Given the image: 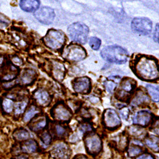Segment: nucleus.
<instances>
[{"label":"nucleus","mask_w":159,"mask_h":159,"mask_svg":"<svg viewBox=\"0 0 159 159\" xmlns=\"http://www.w3.org/2000/svg\"><path fill=\"white\" fill-rule=\"evenodd\" d=\"M133 71L143 80L155 81L159 78V66L157 61L146 56L138 57L133 64Z\"/></svg>","instance_id":"1"},{"label":"nucleus","mask_w":159,"mask_h":159,"mask_svg":"<svg viewBox=\"0 0 159 159\" xmlns=\"http://www.w3.org/2000/svg\"><path fill=\"white\" fill-rule=\"evenodd\" d=\"M101 55L104 60L116 64H124L128 59L127 50L117 45L104 47L101 52Z\"/></svg>","instance_id":"2"},{"label":"nucleus","mask_w":159,"mask_h":159,"mask_svg":"<svg viewBox=\"0 0 159 159\" xmlns=\"http://www.w3.org/2000/svg\"><path fill=\"white\" fill-rule=\"evenodd\" d=\"M68 32L73 41L81 44H85L87 42L89 28L84 24L76 22L70 25Z\"/></svg>","instance_id":"3"},{"label":"nucleus","mask_w":159,"mask_h":159,"mask_svg":"<svg viewBox=\"0 0 159 159\" xmlns=\"http://www.w3.org/2000/svg\"><path fill=\"white\" fill-rule=\"evenodd\" d=\"M46 45L52 49H59L64 44L66 38L64 33L60 31L50 30L45 37Z\"/></svg>","instance_id":"4"},{"label":"nucleus","mask_w":159,"mask_h":159,"mask_svg":"<svg viewBox=\"0 0 159 159\" xmlns=\"http://www.w3.org/2000/svg\"><path fill=\"white\" fill-rule=\"evenodd\" d=\"M131 28L139 34H148L152 30V22L147 18H135L132 21Z\"/></svg>","instance_id":"5"},{"label":"nucleus","mask_w":159,"mask_h":159,"mask_svg":"<svg viewBox=\"0 0 159 159\" xmlns=\"http://www.w3.org/2000/svg\"><path fill=\"white\" fill-rule=\"evenodd\" d=\"M87 56L85 50L77 44L70 45L66 48L64 57L72 61H80Z\"/></svg>","instance_id":"6"},{"label":"nucleus","mask_w":159,"mask_h":159,"mask_svg":"<svg viewBox=\"0 0 159 159\" xmlns=\"http://www.w3.org/2000/svg\"><path fill=\"white\" fill-rule=\"evenodd\" d=\"M136 87V82L130 78L124 79L116 92V98L121 101L127 99Z\"/></svg>","instance_id":"7"},{"label":"nucleus","mask_w":159,"mask_h":159,"mask_svg":"<svg viewBox=\"0 0 159 159\" xmlns=\"http://www.w3.org/2000/svg\"><path fill=\"white\" fill-rule=\"evenodd\" d=\"M35 18L44 24H50L54 20L56 14L54 10L48 7H42L34 12Z\"/></svg>","instance_id":"8"},{"label":"nucleus","mask_w":159,"mask_h":159,"mask_svg":"<svg viewBox=\"0 0 159 159\" xmlns=\"http://www.w3.org/2000/svg\"><path fill=\"white\" fill-rule=\"evenodd\" d=\"M102 121L107 127L110 129L116 128L121 124L120 117L117 113L112 109H107L104 111Z\"/></svg>","instance_id":"9"},{"label":"nucleus","mask_w":159,"mask_h":159,"mask_svg":"<svg viewBox=\"0 0 159 159\" xmlns=\"http://www.w3.org/2000/svg\"><path fill=\"white\" fill-rule=\"evenodd\" d=\"M73 87L74 90L78 93L82 94H88L91 89L90 80L87 77L75 79L73 82Z\"/></svg>","instance_id":"10"},{"label":"nucleus","mask_w":159,"mask_h":159,"mask_svg":"<svg viewBox=\"0 0 159 159\" xmlns=\"http://www.w3.org/2000/svg\"><path fill=\"white\" fill-rule=\"evenodd\" d=\"M87 150L90 153H98L101 148V141L96 134L88 135L85 139Z\"/></svg>","instance_id":"11"},{"label":"nucleus","mask_w":159,"mask_h":159,"mask_svg":"<svg viewBox=\"0 0 159 159\" xmlns=\"http://www.w3.org/2000/svg\"><path fill=\"white\" fill-rule=\"evenodd\" d=\"M70 150L66 144L60 143L54 147L52 151L53 156L56 159H69L70 157Z\"/></svg>","instance_id":"12"},{"label":"nucleus","mask_w":159,"mask_h":159,"mask_svg":"<svg viewBox=\"0 0 159 159\" xmlns=\"http://www.w3.org/2000/svg\"><path fill=\"white\" fill-rule=\"evenodd\" d=\"M152 118V114L147 111H141L138 112L133 117L134 124L144 126L147 125Z\"/></svg>","instance_id":"13"},{"label":"nucleus","mask_w":159,"mask_h":159,"mask_svg":"<svg viewBox=\"0 0 159 159\" xmlns=\"http://www.w3.org/2000/svg\"><path fill=\"white\" fill-rule=\"evenodd\" d=\"M20 8L27 12L36 11L39 9L40 2L38 0H22L20 2Z\"/></svg>","instance_id":"14"},{"label":"nucleus","mask_w":159,"mask_h":159,"mask_svg":"<svg viewBox=\"0 0 159 159\" xmlns=\"http://www.w3.org/2000/svg\"><path fill=\"white\" fill-rule=\"evenodd\" d=\"M55 117L60 120H68L71 116V113L69 110L63 105H58L54 109Z\"/></svg>","instance_id":"15"},{"label":"nucleus","mask_w":159,"mask_h":159,"mask_svg":"<svg viewBox=\"0 0 159 159\" xmlns=\"http://www.w3.org/2000/svg\"><path fill=\"white\" fill-rule=\"evenodd\" d=\"M148 97L142 91L138 92L132 101V105L138 106L141 104H143L146 101H148Z\"/></svg>","instance_id":"16"},{"label":"nucleus","mask_w":159,"mask_h":159,"mask_svg":"<svg viewBox=\"0 0 159 159\" xmlns=\"http://www.w3.org/2000/svg\"><path fill=\"white\" fill-rule=\"evenodd\" d=\"M35 98L39 104L43 105L49 101V95L45 90H38L35 94Z\"/></svg>","instance_id":"17"},{"label":"nucleus","mask_w":159,"mask_h":159,"mask_svg":"<svg viewBox=\"0 0 159 159\" xmlns=\"http://www.w3.org/2000/svg\"><path fill=\"white\" fill-rule=\"evenodd\" d=\"M147 89L152 99L155 102H159V87L148 85Z\"/></svg>","instance_id":"18"},{"label":"nucleus","mask_w":159,"mask_h":159,"mask_svg":"<svg viewBox=\"0 0 159 159\" xmlns=\"http://www.w3.org/2000/svg\"><path fill=\"white\" fill-rule=\"evenodd\" d=\"M36 143L33 140L25 141L22 147L23 152L26 153H33L36 150Z\"/></svg>","instance_id":"19"},{"label":"nucleus","mask_w":159,"mask_h":159,"mask_svg":"<svg viewBox=\"0 0 159 159\" xmlns=\"http://www.w3.org/2000/svg\"><path fill=\"white\" fill-rule=\"evenodd\" d=\"M146 144L148 147L155 151L159 150V139L155 136H150L149 138L146 139Z\"/></svg>","instance_id":"20"},{"label":"nucleus","mask_w":159,"mask_h":159,"mask_svg":"<svg viewBox=\"0 0 159 159\" xmlns=\"http://www.w3.org/2000/svg\"><path fill=\"white\" fill-rule=\"evenodd\" d=\"M16 139L19 141H23L28 139L30 137V134L27 130H20L16 132V134L14 135Z\"/></svg>","instance_id":"21"},{"label":"nucleus","mask_w":159,"mask_h":159,"mask_svg":"<svg viewBox=\"0 0 159 159\" xmlns=\"http://www.w3.org/2000/svg\"><path fill=\"white\" fill-rule=\"evenodd\" d=\"M116 82H115V80H114L113 77H111V78H109L108 79V80H107V82H105L104 85H105L106 89H107V90L108 92H113L116 87Z\"/></svg>","instance_id":"22"},{"label":"nucleus","mask_w":159,"mask_h":159,"mask_svg":"<svg viewBox=\"0 0 159 159\" xmlns=\"http://www.w3.org/2000/svg\"><path fill=\"white\" fill-rule=\"evenodd\" d=\"M101 40L96 37H92L90 38L89 40V45L90 47L94 50H97L101 46Z\"/></svg>","instance_id":"23"},{"label":"nucleus","mask_w":159,"mask_h":159,"mask_svg":"<svg viewBox=\"0 0 159 159\" xmlns=\"http://www.w3.org/2000/svg\"><path fill=\"white\" fill-rule=\"evenodd\" d=\"M38 112V111L36 109V108L32 107L31 108H30V110H28L27 113H26L25 115H24V122H28L29 120H30L35 115V114H36Z\"/></svg>","instance_id":"24"},{"label":"nucleus","mask_w":159,"mask_h":159,"mask_svg":"<svg viewBox=\"0 0 159 159\" xmlns=\"http://www.w3.org/2000/svg\"><path fill=\"white\" fill-rule=\"evenodd\" d=\"M26 105H27V103L25 102H19L16 103L15 104V113L17 115L22 113L24 111Z\"/></svg>","instance_id":"25"},{"label":"nucleus","mask_w":159,"mask_h":159,"mask_svg":"<svg viewBox=\"0 0 159 159\" xmlns=\"http://www.w3.org/2000/svg\"><path fill=\"white\" fill-rule=\"evenodd\" d=\"M50 142L51 137L48 133L45 132V133L42 136V143L43 144V146H44V147H47L49 146Z\"/></svg>","instance_id":"26"},{"label":"nucleus","mask_w":159,"mask_h":159,"mask_svg":"<svg viewBox=\"0 0 159 159\" xmlns=\"http://www.w3.org/2000/svg\"><path fill=\"white\" fill-rule=\"evenodd\" d=\"M3 106L5 111L7 113H10L13 108V102L9 99H5L3 102Z\"/></svg>","instance_id":"27"},{"label":"nucleus","mask_w":159,"mask_h":159,"mask_svg":"<svg viewBox=\"0 0 159 159\" xmlns=\"http://www.w3.org/2000/svg\"><path fill=\"white\" fill-rule=\"evenodd\" d=\"M141 150L138 147H131L129 150V153L130 156H135L141 153Z\"/></svg>","instance_id":"28"},{"label":"nucleus","mask_w":159,"mask_h":159,"mask_svg":"<svg viewBox=\"0 0 159 159\" xmlns=\"http://www.w3.org/2000/svg\"><path fill=\"white\" fill-rule=\"evenodd\" d=\"M45 126H46V121L45 119H43V120H42V121H39L35 125L34 129L35 130H40V129H43Z\"/></svg>","instance_id":"29"},{"label":"nucleus","mask_w":159,"mask_h":159,"mask_svg":"<svg viewBox=\"0 0 159 159\" xmlns=\"http://www.w3.org/2000/svg\"><path fill=\"white\" fill-rule=\"evenodd\" d=\"M153 38H154V39L156 42L159 43V24H157V25H156Z\"/></svg>","instance_id":"30"},{"label":"nucleus","mask_w":159,"mask_h":159,"mask_svg":"<svg viewBox=\"0 0 159 159\" xmlns=\"http://www.w3.org/2000/svg\"><path fill=\"white\" fill-rule=\"evenodd\" d=\"M65 131H66L64 127H62V126H60V125L56 126V132L59 136L63 135L64 134Z\"/></svg>","instance_id":"31"},{"label":"nucleus","mask_w":159,"mask_h":159,"mask_svg":"<svg viewBox=\"0 0 159 159\" xmlns=\"http://www.w3.org/2000/svg\"><path fill=\"white\" fill-rule=\"evenodd\" d=\"M153 130L155 133L159 135V120H157L155 122V124L153 125Z\"/></svg>","instance_id":"32"},{"label":"nucleus","mask_w":159,"mask_h":159,"mask_svg":"<svg viewBox=\"0 0 159 159\" xmlns=\"http://www.w3.org/2000/svg\"><path fill=\"white\" fill-rule=\"evenodd\" d=\"M136 159H154L151 155H143L137 158Z\"/></svg>","instance_id":"33"},{"label":"nucleus","mask_w":159,"mask_h":159,"mask_svg":"<svg viewBox=\"0 0 159 159\" xmlns=\"http://www.w3.org/2000/svg\"><path fill=\"white\" fill-rule=\"evenodd\" d=\"M14 77H15L14 75H8L4 77V80H10L13 79Z\"/></svg>","instance_id":"34"},{"label":"nucleus","mask_w":159,"mask_h":159,"mask_svg":"<svg viewBox=\"0 0 159 159\" xmlns=\"http://www.w3.org/2000/svg\"><path fill=\"white\" fill-rule=\"evenodd\" d=\"M17 159H27V158H26L24 157H19L17 158Z\"/></svg>","instance_id":"35"},{"label":"nucleus","mask_w":159,"mask_h":159,"mask_svg":"<svg viewBox=\"0 0 159 159\" xmlns=\"http://www.w3.org/2000/svg\"><path fill=\"white\" fill-rule=\"evenodd\" d=\"M76 159H87L86 158H85L84 157H80L78 158H77Z\"/></svg>","instance_id":"36"}]
</instances>
